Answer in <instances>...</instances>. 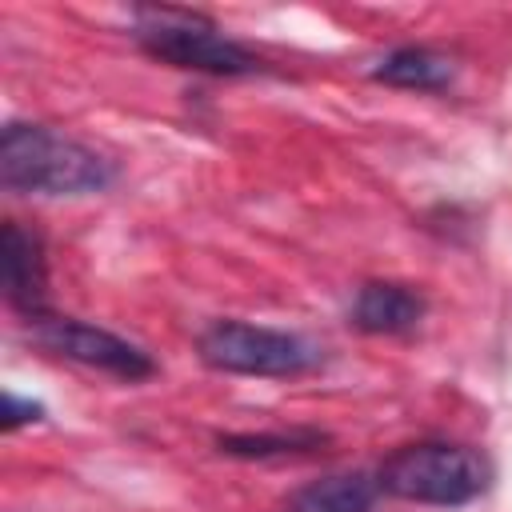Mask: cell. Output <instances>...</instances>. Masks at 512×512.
<instances>
[{
    "instance_id": "2",
    "label": "cell",
    "mask_w": 512,
    "mask_h": 512,
    "mask_svg": "<svg viewBox=\"0 0 512 512\" xmlns=\"http://www.w3.org/2000/svg\"><path fill=\"white\" fill-rule=\"evenodd\" d=\"M488 460L464 444H408L380 468V488L420 504H468L488 488Z\"/></svg>"
},
{
    "instance_id": "11",
    "label": "cell",
    "mask_w": 512,
    "mask_h": 512,
    "mask_svg": "<svg viewBox=\"0 0 512 512\" xmlns=\"http://www.w3.org/2000/svg\"><path fill=\"white\" fill-rule=\"evenodd\" d=\"M40 404H32V400H20L16 392H4V408H0V424L4 428H20V424H28V420H40Z\"/></svg>"
},
{
    "instance_id": "10",
    "label": "cell",
    "mask_w": 512,
    "mask_h": 512,
    "mask_svg": "<svg viewBox=\"0 0 512 512\" xmlns=\"http://www.w3.org/2000/svg\"><path fill=\"white\" fill-rule=\"evenodd\" d=\"M324 436L316 432H256V436H220V452L228 456H288V452H308Z\"/></svg>"
},
{
    "instance_id": "4",
    "label": "cell",
    "mask_w": 512,
    "mask_h": 512,
    "mask_svg": "<svg viewBox=\"0 0 512 512\" xmlns=\"http://www.w3.org/2000/svg\"><path fill=\"white\" fill-rule=\"evenodd\" d=\"M200 356L212 368L240 376H296L316 364V348L308 340L244 320H216L200 336Z\"/></svg>"
},
{
    "instance_id": "1",
    "label": "cell",
    "mask_w": 512,
    "mask_h": 512,
    "mask_svg": "<svg viewBox=\"0 0 512 512\" xmlns=\"http://www.w3.org/2000/svg\"><path fill=\"white\" fill-rule=\"evenodd\" d=\"M0 184L40 196H84L112 184V164L44 124H8L0 132Z\"/></svg>"
},
{
    "instance_id": "3",
    "label": "cell",
    "mask_w": 512,
    "mask_h": 512,
    "mask_svg": "<svg viewBox=\"0 0 512 512\" xmlns=\"http://www.w3.org/2000/svg\"><path fill=\"white\" fill-rule=\"evenodd\" d=\"M136 40L152 56L176 68H196V72H216V76H240L256 68V56L248 48L216 32L208 20L176 12V8H144L136 24Z\"/></svg>"
},
{
    "instance_id": "9",
    "label": "cell",
    "mask_w": 512,
    "mask_h": 512,
    "mask_svg": "<svg viewBox=\"0 0 512 512\" xmlns=\"http://www.w3.org/2000/svg\"><path fill=\"white\" fill-rule=\"evenodd\" d=\"M376 80L392 84V88H420V92H436L452 84V60L432 52V48H396L388 52L376 68Z\"/></svg>"
},
{
    "instance_id": "6",
    "label": "cell",
    "mask_w": 512,
    "mask_h": 512,
    "mask_svg": "<svg viewBox=\"0 0 512 512\" xmlns=\"http://www.w3.org/2000/svg\"><path fill=\"white\" fill-rule=\"evenodd\" d=\"M0 284L12 308H20L32 320L44 316V252L40 240L24 232L16 220H8L0 232Z\"/></svg>"
},
{
    "instance_id": "8",
    "label": "cell",
    "mask_w": 512,
    "mask_h": 512,
    "mask_svg": "<svg viewBox=\"0 0 512 512\" xmlns=\"http://www.w3.org/2000/svg\"><path fill=\"white\" fill-rule=\"evenodd\" d=\"M376 492H380V480H368L364 472L324 476V480L300 488L288 500V512H368Z\"/></svg>"
},
{
    "instance_id": "7",
    "label": "cell",
    "mask_w": 512,
    "mask_h": 512,
    "mask_svg": "<svg viewBox=\"0 0 512 512\" xmlns=\"http://www.w3.org/2000/svg\"><path fill=\"white\" fill-rule=\"evenodd\" d=\"M420 316H424V300L404 284H364L352 304V324L376 336L408 332L420 324Z\"/></svg>"
},
{
    "instance_id": "5",
    "label": "cell",
    "mask_w": 512,
    "mask_h": 512,
    "mask_svg": "<svg viewBox=\"0 0 512 512\" xmlns=\"http://www.w3.org/2000/svg\"><path fill=\"white\" fill-rule=\"evenodd\" d=\"M32 336L56 352V356H68L76 364H88V368H100V372H112L120 380H140V376H152V360L148 352H140L136 344L96 328V324H84V320H64V316H36L32 320Z\"/></svg>"
}]
</instances>
